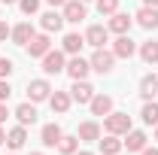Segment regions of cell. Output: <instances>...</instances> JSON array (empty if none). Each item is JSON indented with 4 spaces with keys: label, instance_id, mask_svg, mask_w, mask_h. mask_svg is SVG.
I'll list each match as a JSON object with an SVG mask.
<instances>
[{
    "label": "cell",
    "instance_id": "23",
    "mask_svg": "<svg viewBox=\"0 0 158 155\" xmlns=\"http://www.w3.org/2000/svg\"><path fill=\"white\" fill-rule=\"evenodd\" d=\"M140 58L146 61V64H158V43L155 40H146L140 46Z\"/></svg>",
    "mask_w": 158,
    "mask_h": 155
},
{
    "label": "cell",
    "instance_id": "11",
    "mask_svg": "<svg viewBox=\"0 0 158 155\" xmlns=\"http://www.w3.org/2000/svg\"><path fill=\"white\" fill-rule=\"evenodd\" d=\"M137 24L140 27H146V31H155L158 27V9L155 6H143V9H137Z\"/></svg>",
    "mask_w": 158,
    "mask_h": 155
},
{
    "label": "cell",
    "instance_id": "24",
    "mask_svg": "<svg viewBox=\"0 0 158 155\" xmlns=\"http://www.w3.org/2000/svg\"><path fill=\"white\" fill-rule=\"evenodd\" d=\"M100 152H103V155H118V152H122V140H118L116 134L103 137V140H100Z\"/></svg>",
    "mask_w": 158,
    "mask_h": 155
},
{
    "label": "cell",
    "instance_id": "14",
    "mask_svg": "<svg viewBox=\"0 0 158 155\" xmlns=\"http://www.w3.org/2000/svg\"><path fill=\"white\" fill-rule=\"evenodd\" d=\"M122 146H125L128 152H143V149H146V134H143V131H128L125 140H122Z\"/></svg>",
    "mask_w": 158,
    "mask_h": 155
},
{
    "label": "cell",
    "instance_id": "4",
    "mask_svg": "<svg viewBox=\"0 0 158 155\" xmlns=\"http://www.w3.org/2000/svg\"><path fill=\"white\" fill-rule=\"evenodd\" d=\"M27 97H31V103L49 100V97H52V85H49L46 79H34V82H27Z\"/></svg>",
    "mask_w": 158,
    "mask_h": 155
},
{
    "label": "cell",
    "instance_id": "5",
    "mask_svg": "<svg viewBox=\"0 0 158 155\" xmlns=\"http://www.w3.org/2000/svg\"><path fill=\"white\" fill-rule=\"evenodd\" d=\"M49 49H52L49 34H34V37H31V43H27V55H31V58H43Z\"/></svg>",
    "mask_w": 158,
    "mask_h": 155
},
{
    "label": "cell",
    "instance_id": "29",
    "mask_svg": "<svg viewBox=\"0 0 158 155\" xmlns=\"http://www.w3.org/2000/svg\"><path fill=\"white\" fill-rule=\"evenodd\" d=\"M19 6H21L24 15H34V12L40 9V0H19Z\"/></svg>",
    "mask_w": 158,
    "mask_h": 155
},
{
    "label": "cell",
    "instance_id": "33",
    "mask_svg": "<svg viewBox=\"0 0 158 155\" xmlns=\"http://www.w3.org/2000/svg\"><path fill=\"white\" fill-rule=\"evenodd\" d=\"M6 119H9V110H6V103H0V125H3Z\"/></svg>",
    "mask_w": 158,
    "mask_h": 155
},
{
    "label": "cell",
    "instance_id": "28",
    "mask_svg": "<svg viewBox=\"0 0 158 155\" xmlns=\"http://www.w3.org/2000/svg\"><path fill=\"white\" fill-rule=\"evenodd\" d=\"M118 9V0H98V12L100 15H113Z\"/></svg>",
    "mask_w": 158,
    "mask_h": 155
},
{
    "label": "cell",
    "instance_id": "16",
    "mask_svg": "<svg viewBox=\"0 0 158 155\" xmlns=\"http://www.w3.org/2000/svg\"><path fill=\"white\" fill-rule=\"evenodd\" d=\"M88 107H91L94 116H110V113H113V97L110 94H94Z\"/></svg>",
    "mask_w": 158,
    "mask_h": 155
},
{
    "label": "cell",
    "instance_id": "10",
    "mask_svg": "<svg viewBox=\"0 0 158 155\" xmlns=\"http://www.w3.org/2000/svg\"><path fill=\"white\" fill-rule=\"evenodd\" d=\"M110 40V31L103 27V24H91L88 31H85V43L88 46H94V49H103V43Z\"/></svg>",
    "mask_w": 158,
    "mask_h": 155
},
{
    "label": "cell",
    "instance_id": "20",
    "mask_svg": "<svg viewBox=\"0 0 158 155\" xmlns=\"http://www.w3.org/2000/svg\"><path fill=\"white\" fill-rule=\"evenodd\" d=\"M15 119H19V125H34L37 122V107L34 103H19L15 107Z\"/></svg>",
    "mask_w": 158,
    "mask_h": 155
},
{
    "label": "cell",
    "instance_id": "12",
    "mask_svg": "<svg viewBox=\"0 0 158 155\" xmlns=\"http://www.w3.org/2000/svg\"><path fill=\"white\" fill-rule=\"evenodd\" d=\"M134 52H137V46H134V40L128 37V34H122V37L113 43V55H116V58H131Z\"/></svg>",
    "mask_w": 158,
    "mask_h": 155
},
{
    "label": "cell",
    "instance_id": "37",
    "mask_svg": "<svg viewBox=\"0 0 158 155\" xmlns=\"http://www.w3.org/2000/svg\"><path fill=\"white\" fill-rule=\"evenodd\" d=\"M0 143H6V131L3 128H0Z\"/></svg>",
    "mask_w": 158,
    "mask_h": 155
},
{
    "label": "cell",
    "instance_id": "17",
    "mask_svg": "<svg viewBox=\"0 0 158 155\" xmlns=\"http://www.w3.org/2000/svg\"><path fill=\"white\" fill-rule=\"evenodd\" d=\"M9 37H12V43H15V46H27V43H31V37H34V27H31V21H21V24H15Z\"/></svg>",
    "mask_w": 158,
    "mask_h": 155
},
{
    "label": "cell",
    "instance_id": "6",
    "mask_svg": "<svg viewBox=\"0 0 158 155\" xmlns=\"http://www.w3.org/2000/svg\"><path fill=\"white\" fill-rule=\"evenodd\" d=\"M61 15H64V21H70V24H79V21L85 19V3L82 0H67Z\"/></svg>",
    "mask_w": 158,
    "mask_h": 155
},
{
    "label": "cell",
    "instance_id": "25",
    "mask_svg": "<svg viewBox=\"0 0 158 155\" xmlns=\"http://www.w3.org/2000/svg\"><path fill=\"white\" fill-rule=\"evenodd\" d=\"M140 119H143L146 125H158V103H155V100H146V103H143Z\"/></svg>",
    "mask_w": 158,
    "mask_h": 155
},
{
    "label": "cell",
    "instance_id": "13",
    "mask_svg": "<svg viewBox=\"0 0 158 155\" xmlns=\"http://www.w3.org/2000/svg\"><path fill=\"white\" fill-rule=\"evenodd\" d=\"M40 24H43V31H46V34H55V31H61V27H64V15H61V12H55V9H49V12H43Z\"/></svg>",
    "mask_w": 158,
    "mask_h": 155
},
{
    "label": "cell",
    "instance_id": "36",
    "mask_svg": "<svg viewBox=\"0 0 158 155\" xmlns=\"http://www.w3.org/2000/svg\"><path fill=\"white\" fill-rule=\"evenodd\" d=\"M143 6H158V0H143Z\"/></svg>",
    "mask_w": 158,
    "mask_h": 155
},
{
    "label": "cell",
    "instance_id": "40",
    "mask_svg": "<svg viewBox=\"0 0 158 155\" xmlns=\"http://www.w3.org/2000/svg\"><path fill=\"white\" fill-rule=\"evenodd\" d=\"M155 140H158V125H155Z\"/></svg>",
    "mask_w": 158,
    "mask_h": 155
},
{
    "label": "cell",
    "instance_id": "42",
    "mask_svg": "<svg viewBox=\"0 0 158 155\" xmlns=\"http://www.w3.org/2000/svg\"><path fill=\"white\" fill-rule=\"evenodd\" d=\"M82 3H88V0H82Z\"/></svg>",
    "mask_w": 158,
    "mask_h": 155
},
{
    "label": "cell",
    "instance_id": "34",
    "mask_svg": "<svg viewBox=\"0 0 158 155\" xmlns=\"http://www.w3.org/2000/svg\"><path fill=\"white\" fill-rule=\"evenodd\" d=\"M46 3H52V6H64L67 0H46Z\"/></svg>",
    "mask_w": 158,
    "mask_h": 155
},
{
    "label": "cell",
    "instance_id": "38",
    "mask_svg": "<svg viewBox=\"0 0 158 155\" xmlns=\"http://www.w3.org/2000/svg\"><path fill=\"white\" fill-rule=\"evenodd\" d=\"M0 3H6V6H12V3H19V0H0Z\"/></svg>",
    "mask_w": 158,
    "mask_h": 155
},
{
    "label": "cell",
    "instance_id": "35",
    "mask_svg": "<svg viewBox=\"0 0 158 155\" xmlns=\"http://www.w3.org/2000/svg\"><path fill=\"white\" fill-rule=\"evenodd\" d=\"M140 155H158V149H143Z\"/></svg>",
    "mask_w": 158,
    "mask_h": 155
},
{
    "label": "cell",
    "instance_id": "19",
    "mask_svg": "<svg viewBox=\"0 0 158 155\" xmlns=\"http://www.w3.org/2000/svg\"><path fill=\"white\" fill-rule=\"evenodd\" d=\"M76 137L82 140V143H94V140H100L98 122H82V125H79V131H76Z\"/></svg>",
    "mask_w": 158,
    "mask_h": 155
},
{
    "label": "cell",
    "instance_id": "31",
    "mask_svg": "<svg viewBox=\"0 0 158 155\" xmlns=\"http://www.w3.org/2000/svg\"><path fill=\"white\" fill-rule=\"evenodd\" d=\"M9 94H12L9 82H6V79H0V103H6V100H9Z\"/></svg>",
    "mask_w": 158,
    "mask_h": 155
},
{
    "label": "cell",
    "instance_id": "39",
    "mask_svg": "<svg viewBox=\"0 0 158 155\" xmlns=\"http://www.w3.org/2000/svg\"><path fill=\"white\" fill-rule=\"evenodd\" d=\"M73 155H94V152H79V149H76V152H73Z\"/></svg>",
    "mask_w": 158,
    "mask_h": 155
},
{
    "label": "cell",
    "instance_id": "21",
    "mask_svg": "<svg viewBox=\"0 0 158 155\" xmlns=\"http://www.w3.org/2000/svg\"><path fill=\"white\" fill-rule=\"evenodd\" d=\"M70 103H73V97L67 94V91H55V94L49 97V107H52L55 113H67V110H70Z\"/></svg>",
    "mask_w": 158,
    "mask_h": 155
},
{
    "label": "cell",
    "instance_id": "32",
    "mask_svg": "<svg viewBox=\"0 0 158 155\" xmlns=\"http://www.w3.org/2000/svg\"><path fill=\"white\" fill-rule=\"evenodd\" d=\"M9 34H12V27H9L6 21H0V40H6V37H9Z\"/></svg>",
    "mask_w": 158,
    "mask_h": 155
},
{
    "label": "cell",
    "instance_id": "3",
    "mask_svg": "<svg viewBox=\"0 0 158 155\" xmlns=\"http://www.w3.org/2000/svg\"><path fill=\"white\" fill-rule=\"evenodd\" d=\"M113 64H116V55H113V52L94 49V55H91V70H98V73H113Z\"/></svg>",
    "mask_w": 158,
    "mask_h": 155
},
{
    "label": "cell",
    "instance_id": "41",
    "mask_svg": "<svg viewBox=\"0 0 158 155\" xmlns=\"http://www.w3.org/2000/svg\"><path fill=\"white\" fill-rule=\"evenodd\" d=\"M31 155H43V152H31Z\"/></svg>",
    "mask_w": 158,
    "mask_h": 155
},
{
    "label": "cell",
    "instance_id": "18",
    "mask_svg": "<svg viewBox=\"0 0 158 155\" xmlns=\"http://www.w3.org/2000/svg\"><path fill=\"white\" fill-rule=\"evenodd\" d=\"M61 128L58 125H55V122H52V125H43V131H40V140H43V146H49V149H52V146H58V140H61Z\"/></svg>",
    "mask_w": 158,
    "mask_h": 155
},
{
    "label": "cell",
    "instance_id": "26",
    "mask_svg": "<svg viewBox=\"0 0 158 155\" xmlns=\"http://www.w3.org/2000/svg\"><path fill=\"white\" fill-rule=\"evenodd\" d=\"M82 46H85V37H79V34H67L64 37V52L67 55H79Z\"/></svg>",
    "mask_w": 158,
    "mask_h": 155
},
{
    "label": "cell",
    "instance_id": "15",
    "mask_svg": "<svg viewBox=\"0 0 158 155\" xmlns=\"http://www.w3.org/2000/svg\"><path fill=\"white\" fill-rule=\"evenodd\" d=\"M155 94H158V76L155 73H146L140 79V97L143 100H155Z\"/></svg>",
    "mask_w": 158,
    "mask_h": 155
},
{
    "label": "cell",
    "instance_id": "22",
    "mask_svg": "<svg viewBox=\"0 0 158 155\" xmlns=\"http://www.w3.org/2000/svg\"><path fill=\"white\" fill-rule=\"evenodd\" d=\"M24 140H27V131H24V125H19V128H12V131L6 134V146H9V149H21Z\"/></svg>",
    "mask_w": 158,
    "mask_h": 155
},
{
    "label": "cell",
    "instance_id": "27",
    "mask_svg": "<svg viewBox=\"0 0 158 155\" xmlns=\"http://www.w3.org/2000/svg\"><path fill=\"white\" fill-rule=\"evenodd\" d=\"M58 149H61V155H73L79 149V137H61V140H58Z\"/></svg>",
    "mask_w": 158,
    "mask_h": 155
},
{
    "label": "cell",
    "instance_id": "1",
    "mask_svg": "<svg viewBox=\"0 0 158 155\" xmlns=\"http://www.w3.org/2000/svg\"><path fill=\"white\" fill-rule=\"evenodd\" d=\"M103 128H106V134H128L131 131V116L128 113H110V116H103Z\"/></svg>",
    "mask_w": 158,
    "mask_h": 155
},
{
    "label": "cell",
    "instance_id": "30",
    "mask_svg": "<svg viewBox=\"0 0 158 155\" xmlns=\"http://www.w3.org/2000/svg\"><path fill=\"white\" fill-rule=\"evenodd\" d=\"M12 70H15V67H12V61H9V58H0V79H6Z\"/></svg>",
    "mask_w": 158,
    "mask_h": 155
},
{
    "label": "cell",
    "instance_id": "8",
    "mask_svg": "<svg viewBox=\"0 0 158 155\" xmlns=\"http://www.w3.org/2000/svg\"><path fill=\"white\" fill-rule=\"evenodd\" d=\"M64 70L70 73V79H85V76H88V70H91V61L73 55V58L67 61V67H64Z\"/></svg>",
    "mask_w": 158,
    "mask_h": 155
},
{
    "label": "cell",
    "instance_id": "9",
    "mask_svg": "<svg viewBox=\"0 0 158 155\" xmlns=\"http://www.w3.org/2000/svg\"><path fill=\"white\" fill-rule=\"evenodd\" d=\"M131 24H134L131 15H125V12H113V15H110V24H106V31H113V34L122 37V34H128V31H131Z\"/></svg>",
    "mask_w": 158,
    "mask_h": 155
},
{
    "label": "cell",
    "instance_id": "2",
    "mask_svg": "<svg viewBox=\"0 0 158 155\" xmlns=\"http://www.w3.org/2000/svg\"><path fill=\"white\" fill-rule=\"evenodd\" d=\"M40 61H43V73L46 76H58V73H64V67H67L64 64V52H58V49H49Z\"/></svg>",
    "mask_w": 158,
    "mask_h": 155
},
{
    "label": "cell",
    "instance_id": "7",
    "mask_svg": "<svg viewBox=\"0 0 158 155\" xmlns=\"http://www.w3.org/2000/svg\"><path fill=\"white\" fill-rule=\"evenodd\" d=\"M70 97H73L76 103H91V97H94V88H91V85H88L85 79H73Z\"/></svg>",
    "mask_w": 158,
    "mask_h": 155
}]
</instances>
